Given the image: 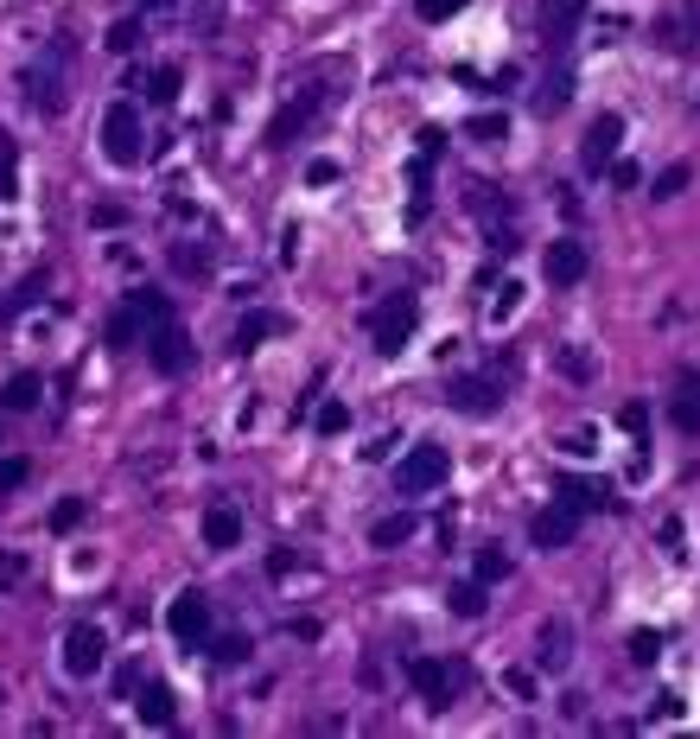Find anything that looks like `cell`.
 I'll return each mask as SVG.
<instances>
[{
  "mask_svg": "<svg viewBox=\"0 0 700 739\" xmlns=\"http://www.w3.org/2000/svg\"><path fill=\"white\" fill-rule=\"evenodd\" d=\"M414 325H420V306H414L408 294H389V300L370 306V345H376L382 357H395V351H408Z\"/></svg>",
  "mask_w": 700,
  "mask_h": 739,
  "instance_id": "1",
  "label": "cell"
},
{
  "mask_svg": "<svg viewBox=\"0 0 700 739\" xmlns=\"http://www.w3.org/2000/svg\"><path fill=\"white\" fill-rule=\"evenodd\" d=\"M446 478H452V453H446V446H433V440H420L414 453L395 466V491L401 497H420V491H440Z\"/></svg>",
  "mask_w": 700,
  "mask_h": 739,
  "instance_id": "2",
  "label": "cell"
},
{
  "mask_svg": "<svg viewBox=\"0 0 700 739\" xmlns=\"http://www.w3.org/2000/svg\"><path fill=\"white\" fill-rule=\"evenodd\" d=\"M408 682L420 689V701H427V708H452V701H459V682H465V663L414 657V663H408Z\"/></svg>",
  "mask_w": 700,
  "mask_h": 739,
  "instance_id": "3",
  "label": "cell"
},
{
  "mask_svg": "<svg viewBox=\"0 0 700 739\" xmlns=\"http://www.w3.org/2000/svg\"><path fill=\"white\" fill-rule=\"evenodd\" d=\"M172 313L166 306V294H153V287H134L128 300H121V313L109 319V345L121 351V345H134V332H147V325H160Z\"/></svg>",
  "mask_w": 700,
  "mask_h": 739,
  "instance_id": "4",
  "label": "cell"
},
{
  "mask_svg": "<svg viewBox=\"0 0 700 739\" xmlns=\"http://www.w3.org/2000/svg\"><path fill=\"white\" fill-rule=\"evenodd\" d=\"M140 115H134V102H115L109 115H102V160L109 166H140Z\"/></svg>",
  "mask_w": 700,
  "mask_h": 739,
  "instance_id": "5",
  "label": "cell"
},
{
  "mask_svg": "<svg viewBox=\"0 0 700 739\" xmlns=\"http://www.w3.org/2000/svg\"><path fill=\"white\" fill-rule=\"evenodd\" d=\"M102 663H109V631L102 625H70L64 631V676L90 682V676H102Z\"/></svg>",
  "mask_w": 700,
  "mask_h": 739,
  "instance_id": "6",
  "label": "cell"
},
{
  "mask_svg": "<svg viewBox=\"0 0 700 739\" xmlns=\"http://www.w3.org/2000/svg\"><path fill=\"white\" fill-rule=\"evenodd\" d=\"M319 109H325V90H300V96H287V102H280V109L268 115V147H293L312 122H319Z\"/></svg>",
  "mask_w": 700,
  "mask_h": 739,
  "instance_id": "7",
  "label": "cell"
},
{
  "mask_svg": "<svg viewBox=\"0 0 700 739\" xmlns=\"http://www.w3.org/2000/svg\"><path fill=\"white\" fill-rule=\"evenodd\" d=\"M573 536H580V510H567L554 497V504H541L529 517V542L541 548V555H560V548H573Z\"/></svg>",
  "mask_w": 700,
  "mask_h": 739,
  "instance_id": "8",
  "label": "cell"
},
{
  "mask_svg": "<svg viewBox=\"0 0 700 739\" xmlns=\"http://www.w3.org/2000/svg\"><path fill=\"white\" fill-rule=\"evenodd\" d=\"M166 631L179 644H191V650H204V638H210V599L198 593V587H185L179 599L166 606Z\"/></svg>",
  "mask_w": 700,
  "mask_h": 739,
  "instance_id": "9",
  "label": "cell"
},
{
  "mask_svg": "<svg viewBox=\"0 0 700 739\" xmlns=\"http://www.w3.org/2000/svg\"><path fill=\"white\" fill-rule=\"evenodd\" d=\"M541 274H548V287L573 294V287L586 281V243H580V236H554L548 255H541Z\"/></svg>",
  "mask_w": 700,
  "mask_h": 739,
  "instance_id": "10",
  "label": "cell"
},
{
  "mask_svg": "<svg viewBox=\"0 0 700 739\" xmlns=\"http://www.w3.org/2000/svg\"><path fill=\"white\" fill-rule=\"evenodd\" d=\"M147 345H153V370L160 376H185L191 370V338H185V325H172V313L160 325H147Z\"/></svg>",
  "mask_w": 700,
  "mask_h": 739,
  "instance_id": "11",
  "label": "cell"
},
{
  "mask_svg": "<svg viewBox=\"0 0 700 739\" xmlns=\"http://www.w3.org/2000/svg\"><path fill=\"white\" fill-rule=\"evenodd\" d=\"M446 402L459 408V415H497L503 408V376H452Z\"/></svg>",
  "mask_w": 700,
  "mask_h": 739,
  "instance_id": "12",
  "label": "cell"
},
{
  "mask_svg": "<svg viewBox=\"0 0 700 739\" xmlns=\"http://www.w3.org/2000/svg\"><path fill=\"white\" fill-rule=\"evenodd\" d=\"M618 147H624V115H599V122H592L586 128V166H592V173H605V166L611 160H618Z\"/></svg>",
  "mask_w": 700,
  "mask_h": 739,
  "instance_id": "13",
  "label": "cell"
},
{
  "mask_svg": "<svg viewBox=\"0 0 700 739\" xmlns=\"http://www.w3.org/2000/svg\"><path fill=\"white\" fill-rule=\"evenodd\" d=\"M592 13V0H541V39H548L554 51L573 39V26H580Z\"/></svg>",
  "mask_w": 700,
  "mask_h": 739,
  "instance_id": "14",
  "label": "cell"
},
{
  "mask_svg": "<svg viewBox=\"0 0 700 739\" xmlns=\"http://www.w3.org/2000/svg\"><path fill=\"white\" fill-rule=\"evenodd\" d=\"M134 714H140V727H172L179 701H172V689H166V682H147V689L134 695Z\"/></svg>",
  "mask_w": 700,
  "mask_h": 739,
  "instance_id": "15",
  "label": "cell"
},
{
  "mask_svg": "<svg viewBox=\"0 0 700 739\" xmlns=\"http://www.w3.org/2000/svg\"><path fill=\"white\" fill-rule=\"evenodd\" d=\"M567 657H573V625H567V618H548V625H541V644H535V663L560 669Z\"/></svg>",
  "mask_w": 700,
  "mask_h": 739,
  "instance_id": "16",
  "label": "cell"
},
{
  "mask_svg": "<svg viewBox=\"0 0 700 739\" xmlns=\"http://www.w3.org/2000/svg\"><path fill=\"white\" fill-rule=\"evenodd\" d=\"M414 536H420V517H414V510H389V517L370 523V548H401V542H414Z\"/></svg>",
  "mask_w": 700,
  "mask_h": 739,
  "instance_id": "17",
  "label": "cell"
},
{
  "mask_svg": "<svg viewBox=\"0 0 700 739\" xmlns=\"http://www.w3.org/2000/svg\"><path fill=\"white\" fill-rule=\"evenodd\" d=\"M204 542L217 548V555H223V548H236V542H242V510H236V504H210V517H204Z\"/></svg>",
  "mask_w": 700,
  "mask_h": 739,
  "instance_id": "18",
  "label": "cell"
},
{
  "mask_svg": "<svg viewBox=\"0 0 700 739\" xmlns=\"http://www.w3.org/2000/svg\"><path fill=\"white\" fill-rule=\"evenodd\" d=\"M675 427L681 434H700V370H681V383H675Z\"/></svg>",
  "mask_w": 700,
  "mask_h": 739,
  "instance_id": "19",
  "label": "cell"
},
{
  "mask_svg": "<svg viewBox=\"0 0 700 739\" xmlns=\"http://www.w3.org/2000/svg\"><path fill=\"white\" fill-rule=\"evenodd\" d=\"M554 497H560L567 510H586V504H611V510H618V497H611V491L599 485V478H560V485H554Z\"/></svg>",
  "mask_w": 700,
  "mask_h": 739,
  "instance_id": "20",
  "label": "cell"
},
{
  "mask_svg": "<svg viewBox=\"0 0 700 739\" xmlns=\"http://www.w3.org/2000/svg\"><path fill=\"white\" fill-rule=\"evenodd\" d=\"M573 90H580V83H573V64H560V58H554V71H548V83H541V96H535V109H541V115H554V109H567V102H573Z\"/></svg>",
  "mask_w": 700,
  "mask_h": 739,
  "instance_id": "21",
  "label": "cell"
},
{
  "mask_svg": "<svg viewBox=\"0 0 700 739\" xmlns=\"http://www.w3.org/2000/svg\"><path fill=\"white\" fill-rule=\"evenodd\" d=\"M694 32H700V7H688V13H681V20L669 13V20L656 26V45H662V51H694V45H700Z\"/></svg>",
  "mask_w": 700,
  "mask_h": 739,
  "instance_id": "22",
  "label": "cell"
},
{
  "mask_svg": "<svg viewBox=\"0 0 700 739\" xmlns=\"http://www.w3.org/2000/svg\"><path fill=\"white\" fill-rule=\"evenodd\" d=\"M26 408H39V376H32V370H20V376L0 383V415H26Z\"/></svg>",
  "mask_w": 700,
  "mask_h": 739,
  "instance_id": "23",
  "label": "cell"
},
{
  "mask_svg": "<svg viewBox=\"0 0 700 739\" xmlns=\"http://www.w3.org/2000/svg\"><path fill=\"white\" fill-rule=\"evenodd\" d=\"M274 332H287V319H280V313H242V325H236V351L268 345Z\"/></svg>",
  "mask_w": 700,
  "mask_h": 739,
  "instance_id": "24",
  "label": "cell"
},
{
  "mask_svg": "<svg viewBox=\"0 0 700 739\" xmlns=\"http://www.w3.org/2000/svg\"><path fill=\"white\" fill-rule=\"evenodd\" d=\"M446 612H452V618H484V612H490L484 580H459V587L446 593Z\"/></svg>",
  "mask_w": 700,
  "mask_h": 739,
  "instance_id": "25",
  "label": "cell"
},
{
  "mask_svg": "<svg viewBox=\"0 0 700 739\" xmlns=\"http://www.w3.org/2000/svg\"><path fill=\"white\" fill-rule=\"evenodd\" d=\"M204 650H210V657H217L223 669H236V663H249V638H242V631H223V638H204Z\"/></svg>",
  "mask_w": 700,
  "mask_h": 739,
  "instance_id": "26",
  "label": "cell"
},
{
  "mask_svg": "<svg viewBox=\"0 0 700 739\" xmlns=\"http://www.w3.org/2000/svg\"><path fill=\"white\" fill-rule=\"evenodd\" d=\"M688 185H694V166H688V160H675L669 173H656L650 198H656V204H669V198H681V192H688Z\"/></svg>",
  "mask_w": 700,
  "mask_h": 739,
  "instance_id": "27",
  "label": "cell"
},
{
  "mask_svg": "<svg viewBox=\"0 0 700 739\" xmlns=\"http://www.w3.org/2000/svg\"><path fill=\"white\" fill-rule=\"evenodd\" d=\"M26 90H32V109H39V115H51V109H58V77H51V64L26 71Z\"/></svg>",
  "mask_w": 700,
  "mask_h": 739,
  "instance_id": "28",
  "label": "cell"
},
{
  "mask_svg": "<svg viewBox=\"0 0 700 739\" xmlns=\"http://www.w3.org/2000/svg\"><path fill=\"white\" fill-rule=\"evenodd\" d=\"M471 141H478V147H497L503 141V134H510V115H503V109H490V115H471Z\"/></svg>",
  "mask_w": 700,
  "mask_h": 739,
  "instance_id": "29",
  "label": "cell"
},
{
  "mask_svg": "<svg viewBox=\"0 0 700 739\" xmlns=\"http://www.w3.org/2000/svg\"><path fill=\"white\" fill-rule=\"evenodd\" d=\"M134 83H147L153 102H172V96H179V83H185V71H179V64H160L153 77H134Z\"/></svg>",
  "mask_w": 700,
  "mask_h": 739,
  "instance_id": "30",
  "label": "cell"
},
{
  "mask_svg": "<svg viewBox=\"0 0 700 739\" xmlns=\"http://www.w3.org/2000/svg\"><path fill=\"white\" fill-rule=\"evenodd\" d=\"M13 185H20V153H13V134L0 128V204L13 198Z\"/></svg>",
  "mask_w": 700,
  "mask_h": 739,
  "instance_id": "31",
  "label": "cell"
},
{
  "mask_svg": "<svg viewBox=\"0 0 700 739\" xmlns=\"http://www.w3.org/2000/svg\"><path fill=\"white\" fill-rule=\"evenodd\" d=\"M312 427H319L325 440H338L344 427H350V408H344V402H319V415H312Z\"/></svg>",
  "mask_w": 700,
  "mask_h": 739,
  "instance_id": "32",
  "label": "cell"
},
{
  "mask_svg": "<svg viewBox=\"0 0 700 739\" xmlns=\"http://www.w3.org/2000/svg\"><path fill=\"white\" fill-rule=\"evenodd\" d=\"M605 179H611V192H637V185H643V166H637V160H611Z\"/></svg>",
  "mask_w": 700,
  "mask_h": 739,
  "instance_id": "33",
  "label": "cell"
},
{
  "mask_svg": "<svg viewBox=\"0 0 700 739\" xmlns=\"http://www.w3.org/2000/svg\"><path fill=\"white\" fill-rule=\"evenodd\" d=\"M503 689H510L516 701H535V695H541V682H535V669H522V663H516V669H503Z\"/></svg>",
  "mask_w": 700,
  "mask_h": 739,
  "instance_id": "34",
  "label": "cell"
},
{
  "mask_svg": "<svg viewBox=\"0 0 700 739\" xmlns=\"http://www.w3.org/2000/svg\"><path fill=\"white\" fill-rule=\"evenodd\" d=\"M656 657H662V631H637V638H630V663L650 669Z\"/></svg>",
  "mask_w": 700,
  "mask_h": 739,
  "instance_id": "35",
  "label": "cell"
},
{
  "mask_svg": "<svg viewBox=\"0 0 700 739\" xmlns=\"http://www.w3.org/2000/svg\"><path fill=\"white\" fill-rule=\"evenodd\" d=\"M102 45H109L115 58H128V51L140 45V26H134V20H115V26H109V39H102Z\"/></svg>",
  "mask_w": 700,
  "mask_h": 739,
  "instance_id": "36",
  "label": "cell"
},
{
  "mask_svg": "<svg viewBox=\"0 0 700 739\" xmlns=\"http://www.w3.org/2000/svg\"><path fill=\"white\" fill-rule=\"evenodd\" d=\"M465 7H471V0H420V20H427V26H446L452 13H465Z\"/></svg>",
  "mask_w": 700,
  "mask_h": 739,
  "instance_id": "37",
  "label": "cell"
},
{
  "mask_svg": "<svg viewBox=\"0 0 700 739\" xmlns=\"http://www.w3.org/2000/svg\"><path fill=\"white\" fill-rule=\"evenodd\" d=\"M172 268H179V274H185V281H198V274H204L210 262H204V249H191V243H179V249H172Z\"/></svg>",
  "mask_w": 700,
  "mask_h": 739,
  "instance_id": "38",
  "label": "cell"
},
{
  "mask_svg": "<svg viewBox=\"0 0 700 739\" xmlns=\"http://www.w3.org/2000/svg\"><path fill=\"white\" fill-rule=\"evenodd\" d=\"M83 523V497H64V504H51V529H58V536H64V529H77Z\"/></svg>",
  "mask_w": 700,
  "mask_h": 739,
  "instance_id": "39",
  "label": "cell"
},
{
  "mask_svg": "<svg viewBox=\"0 0 700 739\" xmlns=\"http://www.w3.org/2000/svg\"><path fill=\"white\" fill-rule=\"evenodd\" d=\"M503 574H510V555H503V548H484V555H478V580L490 587V580H503Z\"/></svg>",
  "mask_w": 700,
  "mask_h": 739,
  "instance_id": "40",
  "label": "cell"
},
{
  "mask_svg": "<svg viewBox=\"0 0 700 739\" xmlns=\"http://www.w3.org/2000/svg\"><path fill=\"white\" fill-rule=\"evenodd\" d=\"M32 478V459H0V491H20Z\"/></svg>",
  "mask_w": 700,
  "mask_h": 739,
  "instance_id": "41",
  "label": "cell"
},
{
  "mask_svg": "<svg viewBox=\"0 0 700 739\" xmlns=\"http://www.w3.org/2000/svg\"><path fill=\"white\" fill-rule=\"evenodd\" d=\"M516 300H522V281H503V287H497V306H490V313H497V325L516 313Z\"/></svg>",
  "mask_w": 700,
  "mask_h": 739,
  "instance_id": "42",
  "label": "cell"
},
{
  "mask_svg": "<svg viewBox=\"0 0 700 739\" xmlns=\"http://www.w3.org/2000/svg\"><path fill=\"white\" fill-rule=\"evenodd\" d=\"M90 223H96V230H121V223H128V211H121V204H96Z\"/></svg>",
  "mask_w": 700,
  "mask_h": 739,
  "instance_id": "43",
  "label": "cell"
},
{
  "mask_svg": "<svg viewBox=\"0 0 700 739\" xmlns=\"http://www.w3.org/2000/svg\"><path fill=\"white\" fill-rule=\"evenodd\" d=\"M624 427H630V434H637L643 440V427H650V408H643V402H624V415H618Z\"/></svg>",
  "mask_w": 700,
  "mask_h": 739,
  "instance_id": "44",
  "label": "cell"
},
{
  "mask_svg": "<svg viewBox=\"0 0 700 739\" xmlns=\"http://www.w3.org/2000/svg\"><path fill=\"white\" fill-rule=\"evenodd\" d=\"M560 370H567V376H580V383H586V376H592V357H586V351H560Z\"/></svg>",
  "mask_w": 700,
  "mask_h": 739,
  "instance_id": "45",
  "label": "cell"
},
{
  "mask_svg": "<svg viewBox=\"0 0 700 739\" xmlns=\"http://www.w3.org/2000/svg\"><path fill=\"white\" fill-rule=\"evenodd\" d=\"M26 580V561L20 555H0V587H20Z\"/></svg>",
  "mask_w": 700,
  "mask_h": 739,
  "instance_id": "46",
  "label": "cell"
},
{
  "mask_svg": "<svg viewBox=\"0 0 700 739\" xmlns=\"http://www.w3.org/2000/svg\"><path fill=\"white\" fill-rule=\"evenodd\" d=\"M331 179H338V160H312L306 166V185H331Z\"/></svg>",
  "mask_w": 700,
  "mask_h": 739,
  "instance_id": "47",
  "label": "cell"
},
{
  "mask_svg": "<svg viewBox=\"0 0 700 739\" xmlns=\"http://www.w3.org/2000/svg\"><path fill=\"white\" fill-rule=\"evenodd\" d=\"M662 548H669V555L681 561V555H688V548H681V523H662Z\"/></svg>",
  "mask_w": 700,
  "mask_h": 739,
  "instance_id": "48",
  "label": "cell"
},
{
  "mask_svg": "<svg viewBox=\"0 0 700 739\" xmlns=\"http://www.w3.org/2000/svg\"><path fill=\"white\" fill-rule=\"evenodd\" d=\"M440 147H446V134H440V128H420V153H427V160H433Z\"/></svg>",
  "mask_w": 700,
  "mask_h": 739,
  "instance_id": "49",
  "label": "cell"
},
{
  "mask_svg": "<svg viewBox=\"0 0 700 739\" xmlns=\"http://www.w3.org/2000/svg\"><path fill=\"white\" fill-rule=\"evenodd\" d=\"M567 453H580V459H592V427H580V434L567 440Z\"/></svg>",
  "mask_w": 700,
  "mask_h": 739,
  "instance_id": "50",
  "label": "cell"
},
{
  "mask_svg": "<svg viewBox=\"0 0 700 739\" xmlns=\"http://www.w3.org/2000/svg\"><path fill=\"white\" fill-rule=\"evenodd\" d=\"M669 714H681V701H675V695H656V708H650V720H669Z\"/></svg>",
  "mask_w": 700,
  "mask_h": 739,
  "instance_id": "51",
  "label": "cell"
},
{
  "mask_svg": "<svg viewBox=\"0 0 700 739\" xmlns=\"http://www.w3.org/2000/svg\"><path fill=\"white\" fill-rule=\"evenodd\" d=\"M140 7H147V13H160V7H179V0H140Z\"/></svg>",
  "mask_w": 700,
  "mask_h": 739,
  "instance_id": "52",
  "label": "cell"
}]
</instances>
